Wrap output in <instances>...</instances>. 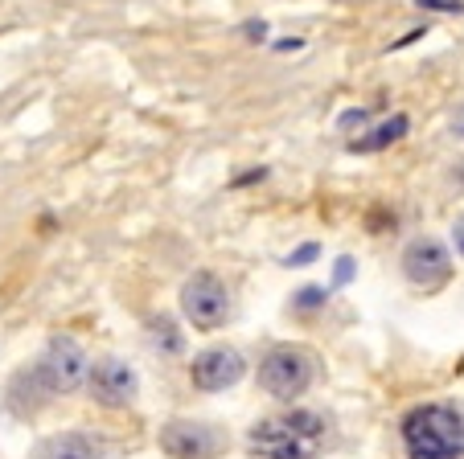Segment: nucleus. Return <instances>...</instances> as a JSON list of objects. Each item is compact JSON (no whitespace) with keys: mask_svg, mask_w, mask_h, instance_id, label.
I'll return each instance as SVG.
<instances>
[{"mask_svg":"<svg viewBox=\"0 0 464 459\" xmlns=\"http://www.w3.org/2000/svg\"><path fill=\"white\" fill-rule=\"evenodd\" d=\"M87 353H82L79 340L71 337H53L50 345H45V353L37 357L29 369H21L17 378H13L9 386V402L17 406V415H25V410H37L45 406L50 398H58V394H74L87 381Z\"/></svg>","mask_w":464,"mask_h":459,"instance_id":"f257e3e1","label":"nucleus"},{"mask_svg":"<svg viewBox=\"0 0 464 459\" xmlns=\"http://www.w3.org/2000/svg\"><path fill=\"white\" fill-rule=\"evenodd\" d=\"M324 418L316 410H284L251 426L246 451L255 459H316L324 451Z\"/></svg>","mask_w":464,"mask_h":459,"instance_id":"f03ea898","label":"nucleus"},{"mask_svg":"<svg viewBox=\"0 0 464 459\" xmlns=\"http://www.w3.org/2000/svg\"><path fill=\"white\" fill-rule=\"evenodd\" d=\"M403 447L411 459H464V415L431 402L403 418Z\"/></svg>","mask_w":464,"mask_h":459,"instance_id":"7ed1b4c3","label":"nucleus"},{"mask_svg":"<svg viewBox=\"0 0 464 459\" xmlns=\"http://www.w3.org/2000/svg\"><path fill=\"white\" fill-rule=\"evenodd\" d=\"M313 381H316V357L308 353V349L280 345L259 361V386L280 402L304 398Z\"/></svg>","mask_w":464,"mask_h":459,"instance_id":"20e7f679","label":"nucleus"},{"mask_svg":"<svg viewBox=\"0 0 464 459\" xmlns=\"http://www.w3.org/2000/svg\"><path fill=\"white\" fill-rule=\"evenodd\" d=\"M181 316L202 332H214L230 320V292L214 271H198L181 287Z\"/></svg>","mask_w":464,"mask_h":459,"instance_id":"39448f33","label":"nucleus"},{"mask_svg":"<svg viewBox=\"0 0 464 459\" xmlns=\"http://www.w3.org/2000/svg\"><path fill=\"white\" fill-rule=\"evenodd\" d=\"M403 279L420 292H440V287L452 279V259H448V246L436 238H415L403 251Z\"/></svg>","mask_w":464,"mask_h":459,"instance_id":"423d86ee","label":"nucleus"},{"mask_svg":"<svg viewBox=\"0 0 464 459\" xmlns=\"http://www.w3.org/2000/svg\"><path fill=\"white\" fill-rule=\"evenodd\" d=\"M160 447L173 459H214V455H222L227 439L210 423H169L160 431Z\"/></svg>","mask_w":464,"mask_h":459,"instance_id":"0eeeda50","label":"nucleus"},{"mask_svg":"<svg viewBox=\"0 0 464 459\" xmlns=\"http://www.w3.org/2000/svg\"><path fill=\"white\" fill-rule=\"evenodd\" d=\"M243 373H246V361L238 349H206V353L193 357L189 381L202 394H222V390H230V386H238Z\"/></svg>","mask_w":464,"mask_h":459,"instance_id":"6e6552de","label":"nucleus"},{"mask_svg":"<svg viewBox=\"0 0 464 459\" xmlns=\"http://www.w3.org/2000/svg\"><path fill=\"white\" fill-rule=\"evenodd\" d=\"M87 386H91V398L103 402V406H128V402L136 398V390H140L136 369H131L128 361H115V357L91 365V369H87Z\"/></svg>","mask_w":464,"mask_h":459,"instance_id":"1a4fd4ad","label":"nucleus"},{"mask_svg":"<svg viewBox=\"0 0 464 459\" xmlns=\"http://www.w3.org/2000/svg\"><path fill=\"white\" fill-rule=\"evenodd\" d=\"M34 459H103V451H99V443L91 439V435L66 431V435H53V439H45L42 447H37Z\"/></svg>","mask_w":464,"mask_h":459,"instance_id":"9d476101","label":"nucleus"},{"mask_svg":"<svg viewBox=\"0 0 464 459\" xmlns=\"http://www.w3.org/2000/svg\"><path fill=\"white\" fill-rule=\"evenodd\" d=\"M407 128H411V123H407V115H391V120L378 123L374 131H366L362 139H353L350 148H353V152H382V148H391L394 139H403Z\"/></svg>","mask_w":464,"mask_h":459,"instance_id":"9b49d317","label":"nucleus"},{"mask_svg":"<svg viewBox=\"0 0 464 459\" xmlns=\"http://www.w3.org/2000/svg\"><path fill=\"white\" fill-rule=\"evenodd\" d=\"M149 332H152V345L165 349V353H181V349H185L181 332L173 329V320H169V316H157V320H149Z\"/></svg>","mask_w":464,"mask_h":459,"instance_id":"f8f14e48","label":"nucleus"},{"mask_svg":"<svg viewBox=\"0 0 464 459\" xmlns=\"http://www.w3.org/2000/svg\"><path fill=\"white\" fill-rule=\"evenodd\" d=\"M324 300H329V292H324V287H300V292L292 295V303H296L300 312H313V308H321Z\"/></svg>","mask_w":464,"mask_h":459,"instance_id":"ddd939ff","label":"nucleus"},{"mask_svg":"<svg viewBox=\"0 0 464 459\" xmlns=\"http://www.w3.org/2000/svg\"><path fill=\"white\" fill-rule=\"evenodd\" d=\"M350 279H353V259L345 254V259H337V275H334V283L342 287V283H350Z\"/></svg>","mask_w":464,"mask_h":459,"instance_id":"4468645a","label":"nucleus"},{"mask_svg":"<svg viewBox=\"0 0 464 459\" xmlns=\"http://www.w3.org/2000/svg\"><path fill=\"white\" fill-rule=\"evenodd\" d=\"M420 5H428V9H440V13H460L464 9L460 0H420Z\"/></svg>","mask_w":464,"mask_h":459,"instance_id":"2eb2a0df","label":"nucleus"},{"mask_svg":"<svg viewBox=\"0 0 464 459\" xmlns=\"http://www.w3.org/2000/svg\"><path fill=\"white\" fill-rule=\"evenodd\" d=\"M308 259H316V246H313V243H308V246H300V251L288 259V267H304Z\"/></svg>","mask_w":464,"mask_h":459,"instance_id":"dca6fc26","label":"nucleus"},{"mask_svg":"<svg viewBox=\"0 0 464 459\" xmlns=\"http://www.w3.org/2000/svg\"><path fill=\"white\" fill-rule=\"evenodd\" d=\"M452 243H456V254H464V214L452 222Z\"/></svg>","mask_w":464,"mask_h":459,"instance_id":"f3484780","label":"nucleus"},{"mask_svg":"<svg viewBox=\"0 0 464 459\" xmlns=\"http://www.w3.org/2000/svg\"><path fill=\"white\" fill-rule=\"evenodd\" d=\"M246 33H251V37H263V33H267V25H263V21H251V25H246Z\"/></svg>","mask_w":464,"mask_h":459,"instance_id":"a211bd4d","label":"nucleus"}]
</instances>
